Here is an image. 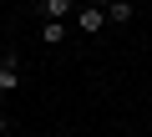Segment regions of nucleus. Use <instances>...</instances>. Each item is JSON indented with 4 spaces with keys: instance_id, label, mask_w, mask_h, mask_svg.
<instances>
[{
    "instance_id": "obj_1",
    "label": "nucleus",
    "mask_w": 152,
    "mask_h": 137,
    "mask_svg": "<svg viewBox=\"0 0 152 137\" xmlns=\"http://www.w3.org/2000/svg\"><path fill=\"white\" fill-rule=\"evenodd\" d=\"M0 92H20V56L15 51H5V56H0Z\"/></svg>"
},
{
    "instance_id": "obj_2",
    "label": "nucleus",
    "mask_w": 152,
    "mask_h": 137,
    "mask_svg": "<svg viewBox=\"0 0 152 137\" xmlns=\"http://www.w3.org/2000/svg\"><path fill=\"white\" fill-rule=\"evenodd\" d=\"M102 21H107V10H102V5H81V10H76V31H81V36H96V31H102Z\"/></svg>"
},
{
    "instance_id": "obj_3",
    "label": "nucleus",
    "mask_w": 152,
    "mask_h": 137,
    "mask_svg": "<svg viewBox=\"0 0 152 137\" xmlns=\"http://www.w3.org/2000/svg\"><path fill=\"white\" fill-rule=\"evenodd\" d=\"M71 5H76V0H41L46 21H66V15H71Z\"/></svg>"
},
{
    "instance_id": "obj_4",
    "label": "nucleus",
    "mask_w": 152,
    "mask_h": 137,
    "mask_svg": "<svg viewBox=\"0 0 152 137\" xmlns=\"http://www.w3.org/2000/svg\"><path fill=\"white\" fill-rule=\"evenodd\" d=\"M107 21L112 26H127L132 21V5H127V0H112V5H107Z\"/></svg>"
},
{
    "instance_id": "obj_5",
    "label": "nucleus",
    "mask_w": 152,
    "mask_h": 137,
    "mask_svg": "<svg viewBox=\"0 0 152 137\" xmlns=\"http://www.w3.org/2000/svg\"><path fill=\"white\" fill-rule=\"evenodd\" d=\"M41 41H51V46L66 41V21H46V26H41Z\"/></svg>"
},
{
    "instance_id": "obj_6",
    "label": "nucleus",
    "mask_w": 152,
    "mask_h": 137,
    "mask_svg": "<svg viewBox=\"0 0 152 137\" xmlns=\"http://www.w3.org/2000/svg\"><path fill=\"white\" fill-rule=\"evenodd\" d=\"M0 132H10V117H5V112H0Z\"/></svg>"
},
{
    "instance_id": "obj_7",
    "label": "nucleus",
    "mask_w": 152,
    "mask_h": 137,
    "mask_svg": "<svg viewBox=\"0 0 152 137\" xmlns=\"http://www.w3.org/2000/svg\"><path fill=\"white\" fill-rule=\"evenodd\" d=\"M91 5H102V10H107V5H112V0H91Z\"/></svg>"
}]
</instances>
